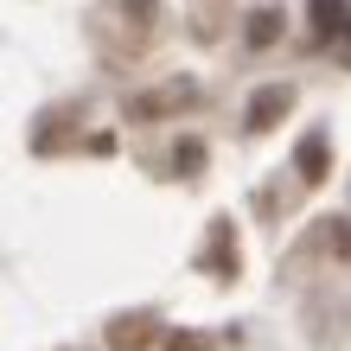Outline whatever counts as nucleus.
I'll list each match as a JSON object with an SVG mask.
<instances>
[{"label":"nucleus","mask_w":351,"mask_h":351,"mask_svg":"<svg viewBox=\"0 0 351 351\" xmlns=\"http://www.w3.org/2000/svg\"><path fill=\"white\" fill-rule=\"evenodd\" d=\"M313 38L339 64H351V0H313Z\"/></svg>","instance_id":"nucleus-1"},{"label":"nucleus","mask_w":351,"mask_h":351,"mask_svg":"<svg viewBox=\"0 0 351 351\" xmlns=\"http://www.w3.org/2000/svg\"><path fill=\"white\" fill-rule=\"evenodd\" d=\"M287 102H294V90H281V84H268L256 102H250V128H275V115H287Z\"/></svg>","instance_id":"nucleus-2"},{"label":"nucleus","mask_w":351,"mask_h":351,"mask_svg":"<svg viewBox=\"0 0 351 351\" xmlns=\"http://www.w3.org/2000/svg\"><path fill=\"white\" fill-rule=\"evenodd\" d=\"M300 179H306V185L326 179V141H319V134H306V141H300Z\"/></svg>","instance_id":"nucleus-3"},{"label":"nucleus","mask_w":351,"mask_h":351,"mask_svg":"<svg viewBox=\"0 0 351 351\" xmlns=\"http://www.w3.org/2000/svg\"><path fill=\"white\" fill-rule=\"evenodd\" d=\"M154 332H147V319H115V332H109V345H121V351H141Z\"/></svg>","instance_id":"nucleus-4"},{"label":"nucleus","mask_w":351,"mask_h":351,"mask_svg":"<svg viewBox=\"0 0 351 351\" xmlns=\"http://www.w3.org/2000/svg\"><path fill=\"white\" fill-rule=\"evenodd\" d=\"M173 102H192V84H167L160 96H147V102H134V115H154V109H173Z\"/></svg>","instance_id":"nucleus-5"},{"label":"nucleus","mask_w":351,"mask_h":351,"mask_svg":"<svg viewBox=\"0 0 351 351\" xmlns=\"http://www.w3.org/2000/svg\"><path fill=\"white\" fill-rule=\"evenodd\" d=\"M250 38H256V45H268V38H275V13H256V26H250Z\"/></svg>","instance_id":"nucleus-6"},{"label":"nucleus","mask_w":351,"mask_h":351,"mask_svg":"<svg viewBox=\"0 0 351 351\" xmlns=\"http://www.w3.org/2000/svg\"><path fill=\"white\" fill-rule=\"evenodd\" d=\"M167 351H211V345L192 339V332H173V339H167Z\"/></svg>","instance_id":"nucleus-7"}]
</instances>
